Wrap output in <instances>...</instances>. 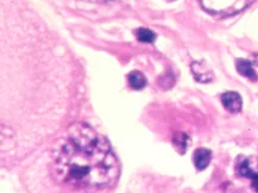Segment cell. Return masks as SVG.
I'll return each instance as SVG.
<instances>
[{
	"mask_svg": "<svg viewBox=\"0 0 258 193\" xmlns=\"http://www.w3.org/2000/svg\"><path fill=\"white\" fill-rule=\"evenodd\" d=\"M51 173L63 186L102 189L116 183L120 166L106 137L86 123H75L52 148Z\"/></svg>",
	"mask_w": 258,
	"mask_h": 193,
	"instance_id": "cell-1",
	"label": "cell"
},
{
	"mask_svg": "<svg viewBox=\"0 0 258 193\" xmlns=\"http://www.w3.org/2000/svg\"><path fill=\"white\" fill-rule=\"evenodd\" d=\"M237 171L242 177L252 179L258 175V159L257 157H239L237 162Z\"/></svg>",
	"mask_w": 258,
	"mask_h": 193,
	"instance_id": "cell-3",
	"label": "cell"
},
{
	"mask_svg": "<svg viewBox=\"0 0 258 193\" xmlns=\"http://www.w3.org/2000/svg\"><path fill=\"white\" fill-rule=\"evenodd\" d=\"M190 68H192L193 75L199 83L206 84L213 80V73L205 62H193Z\"/></svg>",
	"mask_w": 258,
	"mask_h": 193,
	"instance_id": "cell-5",
	"label": "cell"
},
{
	"mask_svg": "<svg viewBox=\"0 0 258 193\" xmlns=\"http://www.w3.org/2000/svg\"><path fill=\"white\" fill-rule=\"evenodd\" d=\"M202 7L216 17H228L245 10L249 0H201Z\"/></svg>",
	"mask_w": 258,
	"mask_h": 193,
	"instance_id": "cell-2",
	"label": "cell"
},
{
	"mask_svg": "<svg viewBox=\"0 0 258 193\" xmlns=\"http://www.w3.org/2000/svg\"><path fill=\"white\" fill-rule=\"evenodd\" d=\"M211 159H212V153L206 148L196 149L194 155H193V161H194V165L198 171H204L205 168H207Z\"/></svg>",
	"mask_w": 258,
	"mask_h": 193,
	"instance_id": "cell-6",
	"label": "cell"
},
{
	"mask_svg": "<svg viewBox=\"0 0 258 193\" xmlns=\"http://www.w3.org/2000/svg\"><path fill=\"white\" fill-rule=\"evenodd\" d=\"M136 36L138 41L144 43H152L156 40V34L150 29L145 28H139L138 30H136Z\"/></svg>",
	"mask_w": 258,
	"mask_h": 193,
	"instance_id": "cell-10",
	"label": "cell"
},
{
	"mask_svg": "<svg viewBox=\"0 0 258 193\" xmlns=\"http://www.w3.org/2000/svg\"><path fill=\"white\" fill-rule=\"evenodd\" d=\"M169 1H174V0H169Z\"/></svg>",
	"mask_w": 258,
	"mask_h": 193,
	"instance_id": "cell-13",
	"label": "cell"
},
{
	"mask_svg": "<svg viewBox=\"0 0 258 193\" xmlns=\"http://www.w3.org/2000/svg\"><path fill=\"white\" fill-rule=\"evenodd\" d=\"M172 143H174L175 148L177 149L178 153L184 154L189 145V136L184 133H176L172 139Z\"/></svg>",
	"mask_w": 258,
	"mask_h": 193,
	"instance_id": "cell-9",
	"label": "cell"
},
{
	"mask_svg": "<svg viewBox=\"0 0 258 193\" xmlns=\"http://www.w3.org/2000/svg\"><path fill=\"white\" fill-rule=\"evenodd\" d=\"M249 1H250V2H252V1H255V0H249Z\"/></svg>",
	"mask_w": 258,
	"mask_h": 193,
	"instance_id": "cell-12",
	"label": "cell"
},
{
	"mask_svg": "<svg viewBox=\"0 0 258 193\" xmlns=\"http://www.w3.org/2000/svg\"><path fill=\"white\" fill-rule=\"evenodd\" d=\"M251 186H252V189L255 190V191H257V192H258V175H256V177L252 178Z\"/></svg>",
	"mask_w": 258,
	"mask_h": 193,
	"instance_id": "cell-11",
	"label": "cell"
},
{
	"mask_svg": "<svg viewBox=\"0 0 258 193\" xmlns=\"http://www.w3.org/2000/svg\"><path fill=\"white\" fill-rule=\"evenodd\" d=\"M236 67H237V71H238L240 75L250 79L251 81H257L258 79L257 73L254 69V66H252L250 61L244 60V58H238L236 62Z\"/></svg>",
	"mask_w": 258,
	"mask_h": 193,
	"instance_id": "cell-7",
	"label": "cell"
},
{
	"mask_svg": "<svg viewBox=\"0 0 258 193\" xmlns=\"http://www.w3.org/2000/svg\"><path fill=\"white\" fill-rule=\"evenodd\" d=\"M221 103L224 107L228 112L231 113H238L240 112L243 106L242 96H240L237 92H225L221 96Z\"/></svg>",
	"mask_w": 258,
	"mask_h": 193,
	"instance_id": "cell-4",
	"label": "cell"
},
{
	"mask_svg": "<svg viewBox=\"0 0 258 193\" xmlns=\"http://www.w3.org/2000/svg\"><path fill=\"white\" fill-rule=\"evenodd\" d=\"M129 83L133 90H142L146 86V78L143 75V73L133 71L129 74Z\"/></svg>",
	"mask_w": 258,
	"mask_h": 193,
	"instance_id": "cell-8",
	"label": "cell"
}]
</instances>
